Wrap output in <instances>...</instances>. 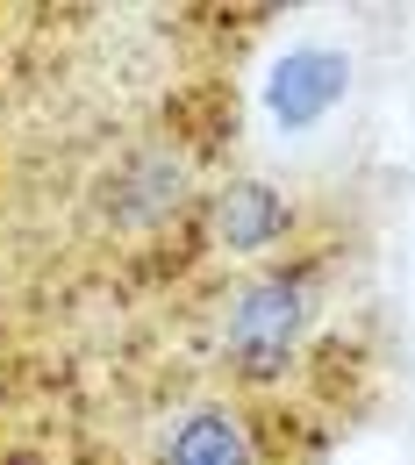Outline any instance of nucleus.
I'll return each mask as SVG.
<instances>
[{"label":"nucleus","instance_id":"obj_1","mask_svg":"<svg viewBox=\"0 0 415 465\" xmlns=\"http://www.w3.org/2000/svg\"><path fill=\"white\" fill-rule=\"evenodd\" d=\"M308 322H315V280L301 265L251 272L222 301V358L243 380H280L308 344Z\"/></svg>","mask_w":415,"mask_h":465},{"label":"nucleus","instance_id":"obj_2","mask_svg":"<svg viewBox=\"0 0 415 465\" xmlns=\"http://www.w3.org/2000/svg\"><path fill=\"white\" fill-rule=\"evenodd\" d=\"M344 94H351V58L337 44H294L265 79V115L280 136H308L315 122L337 115Z\"/></svg>","mask_w":415,"mask_h":465},{"label":"nucleus","instance_id":"obj_3","mask_svg":"<svg viewBox=\"0 0 415 465\" xmlns=\"http://www.w3.org/2000/svg\"><path fill=\"white\" fill-rule=\"evenodd\" d=\"M201 230L230 258H265V251H280L294 236V201L272 179H222L201 201Z\"/></svg>","mask_w":415,"mask_h":465},{"label":"nucleus","instance_id":"obj_4","mask_svg":"<svg viewBox=\"0 0 415 465\" xmlns=\"http://www.w3.org/2000/svg\"><path fill=\"white\" fill-rule=\"evenodd\" d=\"M179 208H186V151H173V143H136L108 173L115 230H165Z\"/></svg>","mask_w":415,"mask_h":465},{"label":"nucleus","instance_id":"obj_5","mask_svg":"<svg viewBox=\"0 0 415 465\" xmlns=\"http://www.w3.org/2000/svg\"><path fill=\"white\" fill-rule=\"evenodd\" d=\"M158 465H265L258 459V430L251 415L230 401H201L165 422L158 437Z\"/></svg>","mask_w":415,"mask_h":465}]
</instances>
